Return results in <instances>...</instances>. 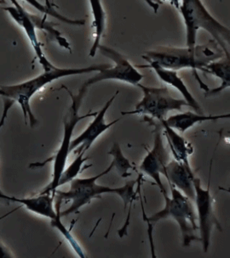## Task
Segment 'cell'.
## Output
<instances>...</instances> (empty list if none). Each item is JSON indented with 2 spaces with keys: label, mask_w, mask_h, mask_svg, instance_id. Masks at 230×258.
Here are the masks:
<instances>
[{
  "label": "cell",
  "mask_w": 230,
  "mask_h": 258,
  "mask_svg": "<svg viewBox=\"0 0 230 258\" xmlns=\"http://www.w3.org/2000/svg\"><path fill=\"white\" fill-rule=\"evenodd\" d=\"M114 169L113 164L109 165L107 169L94 177L78 178L76 177L71 181L70 188L68 191H56L55 194V208L57 213H60L61 218L66 216L79 213V210L86 204H89L91 200L100 198L103 194H116L121 197L125 204V209L129 203L132 202L134 186L137 180L126 182L125 185L119 188H111L108 186L98 184V179L104 175L108 174Z\"/></svg>",
  "instance_id": "obj_1"
},
{
  "label": "cell",
  "mask_w": 230,
  "mask_h": 258,
  "mask_svg": "<svg viewBox=\"0 0 230 258\" xmlns=\"http://www.w3.org/2000/svg\"><path fill=\"white\" fill-rule=\"evenodd\" d=\"M111 64H93L88 68H55L48 72H43L40 75L30 80L26 81L22 84L10 86H0V96L11 99L15 102L18 103L21 106L24 120L27 124V119L29 121L31 127L34 126L38 123L35 116L33 115V110L30 105V101L32 97L43 89L47 84H51L53 81L57 80L60 78H66L69 76L81 75L86 73H98L103 69L110 68Z\"/></svg>",
  "instance_id": "obj_2"
},
{
  "label": "cell",
  "mask_w": 230,
  "mask_h": 258,
  "mask_svg": "<svg viewBox=\"0 0 230 258\" xmlns=\"http://www.w3.org/2000/svg\"><path fill=\"white\" fill-rule=\"evenodd\" d=\"M217 43L211 40L206 45L196 46L195 50L188 48H168L158 47L156 49L146 52L143 55L148 62H155L161 68L168 70L178 71L185 68H191L195 75L196 71L206 73V67L209 63L225 56L221 50L215 51Z\"/></svg>",
  "instance_id": "obj_3"
},
{
  "label": "cell",
  "mask_w": 230,
  "mask_h": 258,
  "mask_svg": "<svg viewBox=\"0 0 230 258\" xmlns=\"http://www.w3.org/2000/svg\"><path fill=\"white\" fill-rule=\"evenodd\" d=\"M179 10L186 26V48L195 50L198 31L202 28L212 36L214 42L222 48L225 56L229 57V29L215 19L201 1L185 0L180 3Z\"/></svg>",
  "instance_id": "obj_4"
},
{
  "label": "cell",
  "mask_w": 230,
  "mask_h": 258,
  "mask_svg": "<svg viewBox=\"0 0 230 258\" xmlns=\"http://www.w3.org/2000/svg\"><path fill=\"white\" fill-rule=\"evenodd\" d=\"M88 89H89V86H87L86 84L84 83L79 89L78 94L74 95L70 90H68L67 88H65L72 99V104H71L70 107L68 109L65 116L63 117V137L59 150L57 151V153L55 154L54 156H52L50 159H47L42 163L37 162V163L30 165V167H42L46 163L51 162V161H53V163H54L52 181L48 185L46 186L45 188H43V191H41L40 193H51L55 196L56 191L58 188H57L58 181H59L61 175L66 168L68 156L70 154L69 148H70L72 136H73L75 126L82 120L98 115V112H89L83 116L79 115V108L81 106L82 101H83V99H84Z\"/></svg>",
  "instance_id": "obj_5"
},
{
  "label": "cell",
  "mask_w": 230,
  "mask_h": 258,
  "mask_svg": "<svg viewBox=\"0 0 230 258\" xmlns=\"http://www.w3.org/2000/svg\"><path fill=\"white\" fill-rule=\"evenodd\" d=\"M170 187L171 197L163 195L165 202L164 209L152 216L148 219V222L155 223L162 219L172 218L177 223L181 230L182 245L190 246L193 241H201V239L195 234L198 230L197 216L195 215L192 201L174 186L170 184Z\"/></svg>",
  "instance_id": "obj_6"
},
{
  "label": "cell",
  "mask_w": 230,
  "mask_h": 258,
  "mask_svg": "<svg viewBox=\"0 0 230 258\" xmlns=\"http://www.w3.org/2000/svg\"><path fill=\"white\" fill-rule=\"evenodd\" d=\"M144 93V98L135 105V110L122 111V116L126 115H146L149 118L161 121L165 120L167 113L171 110L181 111L182 106H189L184 100H177L171 96L167 88L147 87L137 85Z\"/></svg>",
  "instance_id": "obj_7"
},
{
  "label": "cell",
  "mask_w": 230,
  "mask_h": 258,
  "mask_svg": "<svg viewBox=\"0 0 230 258\" xmlns=\"http://www.w3.org/2000/svg\"><path fill=\"white\" fill-rule=\"evenodd\" d=\"M144 120L154 126V145L148 155L142 161L140 171L153 178L156 185L160 188L162 195H167V191L161 181L160 174H165V166L169 162V155L163 140V127L160 121L155 119L144 117Z\"/></svg>",
  "instance_id": "obj_8"
},
{
  "label": "cell",
  "mask_w": 230,
  "mask_h": 258,
  "mask_svg": "<svg viewBox=\"0 0 230 258\" xmlns=\"http://www.w3.org/2000/svg\"><path fill=\"white\" fill-rule=\"evenodd\" d=\"M208 187L206 189L202 188L201 179L195 177L193 178V183L195 187V202L197 207L198 230L200 232V239L203 245V250L207 252L210 240H211V230L214 226L222 231L221 224L214 214L212 206V197L210 191V179H211V168L209 175Z\"/></svg>",
  "instance_id": "obj_9"
},
{
  "label": "cell",
  "mask_w": 230,
  "mask_h": 258,
  "mask_svg": "<svg viewBox=\"0 0 230 258\" xmlns=\"http://www.w3.org/2000/svg\"><path fill=\"white\" fill-rule=\"evenodd\" d=\"M98 50L109 59L114 60L115 66L98 72L97 75L84 82L87 86L104 80H119L137 86L144 76L139 73L120 53L107 46L101 45Z\"/></svg>",
  "instance_id": "obj_10"
},
{
  "label": "cell",
  "mask_w": 230,
  "mask_h": 258,
  "mask_svg": "<svg viewBox=\"0 0 230 258\" xmlns=\"http://www.w3.org/2000/svg\"><path fill=\"white\" fill-rule=\"evenodd\" d=\"M118 93L119 92H117L116 94H114V96L106 103L103 109L98 113V115L95 116L93 121L89 124L84 132L74 140H72L70 148H69L70 153L73 152L74 155L78 156L81 152H86L90 148L92 144L95 142V140L101 135H103V133L106 132L108 129L110 128L112 126H114V124H116L118 121H120V118H119L109 122V123H107L105 121L106 113L114 102V99L116 98Z\"/></svg>",
  "instance_id": "obj_11"
},
{
  "label": "cell",
  "mask_w": 230,
  "mask_h": 258,
  "mask_svg": "<svg viewBox=\"0 0 230 258\" xmlns=\"http://www.w3.org/2000/svg\"><path fill=\"white\" fill-rule=\"evenodd\" d=\"M13 6L4 7V11L8 12L11 18L17 22V24L23 28L30 43L32 44L33 50L35 52L36 56L38 58L39 64L43 67V72H48L56 68L54 64L46 58L45 54L42 49V44L38 41V37L36 34V27L31 18V13L26 11L19 2L11 0Z\"/></svg>",
  "instance_id": "obj_12"
},
{
  "label": "cell",
  "mask_w": 230,
  "mask_h": 258,
  "mask_svg": "<svg viewBox=\"0 0 230 258\" xmlns=\"http://www.w3.org/2000/svg\"><path fill=\"white\" fill-rule=\"evenodd\" d=\"M164 176L170 184L181 191L190 201H195V191L193 183V178L195 177L194 172H190L181 162L174 159L165 166Z\"/></svg>",
  "instance_id": "obj_13"
},
{
  "label": "cell",
  "mask_w": 230,
  "mask_h": 258,
  "mask_svg": "<svg viewBox=\"0 0 230 258\" xmlns=\"http://www.w3.org/2000/svg\"><path fill=\"white\" fill-rule=\"evenodd\" d=\"M5 200L19 203L30 212L50 218L51 220H54L60 216L55 208V196L51 193H39L36 197L28 198H17L6 195Z\"/></svg>",
  "instance_id": "obj_14"
},
{
  "label": "cell",
  "mask_w": 230,
  "mask_h": 258,
  "mask_svg": "<svg viewBox=\"0 0 230 258\" xmlns=\"http://www.w3.org/2000/svg\"><path fill=\"white\" fill-rule=\"evenodd\" d=\"M149 66H144V68H151L163 82L173 87L181 93V95L184 97L183 100L187 102L190 107L195 110V113L200 114V115H204L203 110H201V105H199L197 100H195L192 94L190 93L187 86L184 84L183 81L179 78L178 74L176 71L165 69V68L160 67L159 64H155V62H149Z\"/></svg>",
  "instance_id": "obj_15"
},
{
  "label": "cell",
  "mask_w": 230,
  "mask_h": 258,
  "mask_svg": "<svg viewBox=\"0 0 230 258\" xmlns=\"http://www.w3.org/2000/svg\"><path fill=\"white\" fill-rule=\"evenodd\" d=\"M160 122L164 129L163 134L165 135L168 143L170 144L171 152L173 154L175 160L181 162V164L183 165L190 172H194L190 167V161H189V157L190 155H192L194 151L192 145L187 142L181 135H179L173 128L168 126L167 124L165 123V120Z\"/></svg>",
  "instance_id": "obj_16"
},
{
  "label": "cell",
  "mask_w": 230,
  "mask_h": 258,
  "mask_svg": "<svg viewBox=\"0 0 230 258\" xmlns=\"http://www.w3.org/2000/svg\"><path fill=\"white\" fill-rule=\"evenodd\" d=\"M229 117L230 114L220 115V116H206L205 114L200 115L197 113L187 111V112L180 113L165 119V122L174 130H177L180 133H185L188 129L191 128L196 123H201L204 121H215L219 119L229 118Z\"/></svg>",
  "instance_id": "obj_17"
},
{
  "label": "cell",
  "mask_w": 230,
  "mask_h": 258,
  "mask_svg": "<svg viewBox=\"0 0 230 258\" xmlns=\"http://www.w3.org/2000/svg\"><path fill=\"white\" fill-rule=\"evenodd\" d=\"M229 57L223 56L219 61H212L206 67V73H211L221 80V85L217 89L206 92V97L216 96L230 86Z\"/></svg>",
  "instance_id": "obj_18"
},
{
  "label": "cell",
  "mask_w": 230,
  "mask_h": 258,
  "mask_svg": "<svg viewBox=\"0 0 230 258\" xmlns=\"http://www.w3.org/2000/svg\"><path fill=\"white\" fill-rule=\"evenodd\" d=\"M93 16V27L95 29V38L92 44L89 55L94 57L100 47L103 32L105 30L106 15L100 1H89Z\"/></svg>",
  "instance_id": "obj_19"
},
{
  "label": "cell",
  "mask_w": 230,
  "mask_h": 258,
  "mask_svg": "<svg viewBox=\"0 0 230 258\" xmlns=\"http://www.w3.org/2000/svg\"><path fill=\"white\" fill-rule=\"evenodd\" d=\"M85 152H81L79 154L78 156L76 157L75 160L71 163L68 167L65 168L63 173L60 177L57 188H59L61 186L64 185L66 183H70L71 181L73 180L77 176L83 172L84 170L91 167V165H84V162L89 159V157H84V155Z\"/></svg>",
  "instance_id": "obj_20"
},
{
  "label": "cell",
  "mask_w": 230,
  "mask_h": 258,
  "mask_svg": "<svg viewBox=\"0 0 230 258\" xmlns=\"http://www.w3.org/2000/svg\"><path fill=\"white\" fill-rule=\"evenodd\" d=\"M108 154L113 157L112 164H113L114 168L117 170V172H119V174L124 178L130 177L131 175L130 171V170H135V167L124 156L121 148H120V146H119L118 143H114L111 150L109 151Z\"/></svg>",
  "instance_id": "obj_21"
},
{
  "label": "cell",
  "mask_w": 230,
  "mask_h": 258,
  "mask_svg": "<svg viewBox=\"0 0 230 258\" xmlns=\"http://www.w3.org/2000/svg\"><path fill=\"white\" fill-rule=\"evenodd\" d=\"M27 4L30 6H33L34 8L37 9L39 12L44 14L45 16H51L54 17L56 19L66 24L73 25V26H84L85 24L84 20H71L63 16L62 14L58 13L57 10L55 9L54 6L49 1H46L44 5L38 3L37 1H28Z\"/></svg>",
  "instance_id": "obj_22"
},
{
  "label": "cell",
  "mask_w": 230,
  "mask_h": 258,
  "mask_svg": "<svg viewBox=\"0 0 230 258\" xmlns=\"http://www.w3.org/2000/svg\"><path fill=\"white\" fill-rule=\"evenodd\" d=\"M61 218H62L59 216V217H57L54 220H51V224H52V227L55 228V229H57L61 234H63L64 238L68 240V243L70 244L72 248H73L74 251L78 254L79 256L82 258L85 257V255L84 254V251H83V249H82L81 246H80L79 243L77 242L75 238L73 236V234H71L70 231L66 228L65 226L63 225Z\"/></svg>",
  "instance_id": "obj_23"
},
{
  "label": "cell",
  "mask_w": 230,
  "mask_h": 258,
  "mask_svg": "<svg viewBox=\"0 0 230 258\" xmlns=\"http://www.w3.org/2000/svg\"><path fill=\"white\" fill-rule=\"evenodd\" d=\"M14 104H15L14 100L5 98V100H4L3 113H2V116H1V118H0V130L3 127L5 123H6V120L7 118V116H8L9 110L12 107V105ZM5 197H6V195L3 193V191L0 188V199L5 200Z\"/></svg>",
  "instance_id": "obj_24"
},
{
  "label": "cell",
  "mask_w": 230,
  "mask_h": 258,
  "mask_svg": "<svg viewBox=\"0 0 230 258\" xmlns=\"http://www.w3.org/2000/svg\"><path fill=\"white\" fill-rule=\"evenodd\" d=\"M13 257V255L9 251L8 249L0 242V258Z\"/></svg>",
  "instance_id": "obj_25"
},
{
  "label": "cell",
  "mask_w": 230,
  "mask_h": 258,
  "mask_svg": "<svg viewBox=\"0 0 230 258\" xmlns=\"http://www.w3.org/2000/svg\"><path fill=\"white\" fill-rule=\"evenodd\" d=\"M2 4H6L5 1H2V0H0V5H2Z\"/></svg>",
  "instance_id": "obj_26"
}]
</instances>
